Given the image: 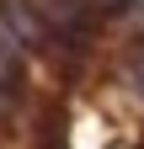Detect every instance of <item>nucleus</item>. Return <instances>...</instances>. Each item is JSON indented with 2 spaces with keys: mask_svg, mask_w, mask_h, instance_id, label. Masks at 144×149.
Returning <instances> with one entry per match:
<instances>
[{
  "mask_svg": "<svg viewBox=\"0 0 144 149\" xmlns=\"http://www.w3.org/2000/svg\"><path fill=\"white\" fill-rule=\"evenodd\" d=\"M16 53H22V48H16V37L0 27V74H11V69H16Z\"/></svg>",
  "mask_w": 144,
  "mask_h": 149,
  "instance_id": "obj_1",
  "label": "nucleus"
}]
</instances>
